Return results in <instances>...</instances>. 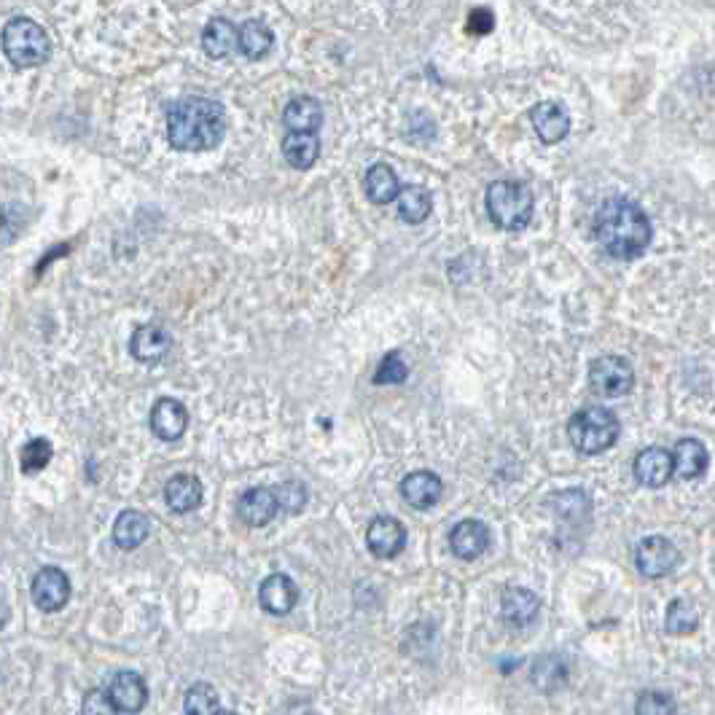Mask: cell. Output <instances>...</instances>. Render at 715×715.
<instances>
[{"mask_svg": "<svg viewBox=\"0 0 715 715\" xmlns=\"http://www.w3.org/2000/svg\"><path fill=\"white\" fill-rule=\"evenodd\" d=\"M148 533H151V519L138 509H127L121 511L116 522H113V541L119 549H138L140 543L146 541Z\"/></svg>", "mask_w": 715, "mask_h": 715, "instance_id": "22", "label": "cell"}, {"mask_svg": "<svg viewBox=\"0 0 715 715\" xmlns=\"http://www.w3.org/2000/svg\"><path fill=\"white\" fill-rule=\"evenodd\" d=\"M272 41H275V35H272V30L264 22H245L240 27V52L248 60L267 57L269 49H272Z\"/></svg>", "mask_w": 715, "mask_h": 715, "instance_id": "28", "label": "cell"}, {"mask_svg": "<svg viewBox=\"0 0 715 715\" xmlns=\"http://www.w3.org/2000/svg\"><path fill=\"white\" fill-rule=\"evenodd\" d=\"M280 503L272 487H250L237 500V517L248 527H264L277 517Z\"/></svg>", "mask_w": 715, "mask_h": 715, "instance_id": "10", "label": "cell"}, {"mask_svg": "<svg viewBox=\"0 0 715 715\" xmlns=\"http://www.w3.org/2000/svg\"><path fill=\"white\" fill-rule=\"evenodd\" d=\"M565 678H568V667H565L560 656L546 654L533 664V683L541 691L560 689Z\"/></svg>", "mask_w": 715, "mask_h": 715, "instance_id": "29", "label": "cell"}, {"mask_svg": "<svg viewBox=\"0 0 715 715\" xmlns=\"http://www.w3.org/2000/svg\"><path fill=\"white\" fill-rule=\"evenodd\" d=\"M366 197L374 202V205H388L393 199L401 194V183H398V175L390 170L388 164H374L369 173H366Z\"/></svg>", "mask_w": 715, "mask_h": 715, "instance_id": "26", "label": "cell"}, {"mask_svg": "<svg viewBox=\"0 0 715 715\" xmlns=\"http://www.w3.org/2000/svg\"><path fill=\"white\" fill-rule=\"evenodd\" d=\"M589 385L597 396L619 398L627 396L632 385H635V371L632 363L621 355H600L597 361L589 366Z\"/></svg>", "mask_w": 715, "mask_h": 715, "instance_id": "6", "label": "cell"}, {"mask_svg": "<svg viewBox=\"0 0 715 715\" xmlns=\"http://www.w3.org/2000/svg\"><path fill=\"white\" fill-rule=\"evenodd\" d=\"M226 135V113L221 103L207 97H186L170 108L167 140L175 151H210Z\"/></svg>", "mask_w": 715, "mask_h": 715, "instance_id": "1", "label": "cell"}, {"mask_svg": "<svg viewBox=\"0 0 715 715\" xmlns=\"http://www.w3.org/2000/svg\"><path fill=\"white\" fill-rule=\"evenodd\" d=\"M635 715H675V702L664 691H646L638 697Z\"/></svg>", "mask_w": 715, "mask_h": 715, "instance_id": "36", "label": "cell"}, {"mask_svg": "<svg viewBox=\"0 0 715 715\" xmlns=\"http://www.w3.org/2000/svg\"><path fill=\"white\" fill-rule=\"evenodd\" d=\"M283 121L288 132H315L318 135L320 121H323V108L310 95L293 97L291 103L285 105Z\"/></svg>", "mask_w": 715, "mask_h": 715, "instance_id": "23", "label": "cell"}, {"mask_svg": "<svg viewBox=\"0 0 715 715\" xmlns=\"http://www.w3.org/2000/svg\"><path fill=\"white\" fill-rule=\"evenodd\" d=\"M218 715H237V713H229V710H221V713H218Z\"/></svg>", "mask_w": 715, "mask_h": 715, "instance_id": "39", "label": "cell"}, {"mask_svg": "<svg viewBox=\"0 0 715 715\" xmlns=\"http://www.w3.org/2000/svg\"><path fill=\"white\" fill-rule=\"evenodd\" d=\"M119 707L113 702L111 691L103 689H92L84 694V702H81V715H116Z\"/></svg>", "mask_w": 715, "mask_h": 715, "instance_id": "37", "label": "cell"}, {"mask_svg": "<svg viewBox=\"0 0 715 715\" xmlns=\"http://www.w3.org/2000/svg\"><path fill=\"white\" fill-rule=\"evenodd\" d=\"M259 603L272 616H285V613L293 611V605L299 603V586L293 584V578L285 576V573H272L261 581Z\"/></svg>", "mask_w": 715, "mask_h": 715, "instance_id": "13", "label": "cell"}, {"mask_svg": "<svg viewBox=\"0 0 715 715\" xmlns=\"http://www.w3.org/2000/svg\"><path fill=\"white\" fill-rule=\"evenodd\" d=\"M530 121H533L538 138H541L543 143H549V146H552V143H560L570 130V116L560 103L535 105L533 111H530Z\"/></svg>", "mask_w": 715, "mask_h": 715, "instance_id": "18", "label": "cell"}, {"mask_svg": "<svg viewBox=\"0 0 715 715\" xmlns=\"http://www.w3.org/2000/svg\"><path fill=\"white\" fill-rule=\"evenodd\" d=\"M619 431V417L603 406H586L573 414L568 423L570 444L581 455H600L605 449H611L619 439Z\"/></svg>", "mask_w": 715, "mask_h": 715, "instance_id": "3", "label": "cell"}, {"mask_svg": "<svg viewBox=\"0 0 715 715\" xmlns=\"http://www.w3.org/2000/svg\"><path fill=\"white\" fill-rule=\"evenodd\" d=\"M3 52L17 68H38L52 57V41L33 19H11L3 30Z\"/></svg>", "mask_w": 715, "mask_h": 715, "instance_id": "5", "label": "cell"}, {"mask_svg": "<svg viewBox=\"0 0 715 715\" xmlns=\"http://www.w3.org/2000/svg\"><path fill=\"white\" fill-rule=\"evenodd\" d=\"M441 492H444V484H441L439 474H433V471H412V474H406L404 482H401V495H404L406 503L417 511L436 506Z\"/></svg>", "mask_w": 715, "mask_h": 715, "instance_id": "15", "label": "cell"}, {"mask_svg": "<svg viewBox=\"0 0 715 715\" xmlns=\"http://www.w3.org/2000/svg\"><path fill=\"white\" fill-rule=\"evenodd\" d=\"M108 691H111V697L113 702H116V707H119V713H140L148 702L146 681L140 678L138 672L132 670L116 672L111 686H108Z\"/></svg>", "mask_w": 715, "mask_h": 715, "instance_id": "17", "label": "cell"}, {"mask_svg": "<svg viewBox=\"0 0 715 715\" xmlns=\"http://www.w3.org/2000/svg\"><path fill=\"white\" fill-rule=\"evenodd\" d=\"M406 377H409V369H406V363L401 361V353L393 350V353L382 358L380 369L374 374V382H377V385H401Z\"/></svg>", "mask_w": 715, "mask_h": 715, "instance_id": "35", "label": "cell"}, {"mask_svg": "<svg viewBox=\"0 0 715 715\" xmlns=\"http://www.w3.org/2000/svg\"><path fill=\"white\" fill-rule=\"evenodd\" d=\"M52 460V444L46 439H30L19 452V466L25 474H38L44 471Z\"/></svg>", "mask_w": 715, "mask_h": 715, "instance_id": "33", "label": "cell"}, {"mask_svg": "<svg viewBox=\"0 0 715 715\" xmlns=\"http://www.w3.org/2000/svg\"><path fill=\"white\" fill-rule=\"evenodd\" d=\"M675 474L672 466V452H667L664 447H648L635 457V479L643 487H664Z\"/></svg>", "mask_w": 715, "mask_h": 715, "instance_id": "14", "label": "cell"}, {"mask_svg": "<svg viewBox=\"0 0 715 715\" xmlns=\"http://www.w3.org/2000/svg\"><path fill=\"white\" fill-rule=\"evenodd\" d=\"M552 509L565 522H581L584 517H589V495L584 490L557 492L552 498Z\"/></svg>", "mask_w": 715, "mask_h": 715, "instance_id": "30", "label": "cell"}, {"mask_svg": "<svg viewBox=\"0 0 715 715\" xmlns=\"http://www.w3.org/2000/svg\"><path fill=\"white\" fill-rule=\"evenodd\" d=\"M449 549L460 560H476L490 549V527L479 519H463L449 533Z\"/></svg>", "mask_w": 715, "mask_h": 715, "instance_id": "11", "label": "cell"}, {"mask_svg": "<svg viewBox=\"0 0 715 715\" xmlns=\"http://www.w3.org/2000/svg\"><path fill=\"white\" fill-rule=\"evenodd\" d=\"M707 449L705 444L699 439H681L672 449V466H675V474L691 482V479H699V476L707 471Z\"/></svg>", "mask_w": 715, "mask_h": 715, "instance_id": "21", "label": "cell"}, {"mask_svg": "<svg viewBox=\"0 0 715 715\" xmlns=\"http://www.w3.org/2000/svg\"><path fill=\"white\" fill-rule=\"evenodd\" d=\"M186 715H218V691L210 683H194L183 699Z\"/></svg>", "mask_w": 715, "mask_h": 715, "instance_id": "31", "label": "cell"}, {"mask_svg": "<svg viewBox=\"0 0 715 715\" xmlns=\"http://www.w3.org/2000/svg\"><path fill=\"white\" fill-rule=\"evenodd\" d=\"M595 237L613 259H638L651 242V224L635 202L608 199L595 218Z\"/></svg>", "mask_w": 715, "mask_h": 715, "instance_id": "2", "label": "cell"}, {"mask_svg": "<svg viewBox=\"0 0 715 715\" xmlns=\"http://www.w3.org/2000/svg\"><path fill=\"white\" fill-rule=\"evenodd\" d=\"M699 627V613L689 600H672L667 608V632L672 635H689Z\"/></svg>", "mask_w": 715, "mask_h": 715, "instance_id": "32", "label": "cell"}, {"mask_svg": "<svg viewBox=\"0 0 715 715\" xmlns=\"http://www.w3.org/2000/svg\"><path fill=\"white\" fill-rule=\"evenodd\" d=\"M495 27V17L487 9H474L468 14V30L476 35H487Z\"/></svg>", "mask_w": 715, "mask_h": 715, "instance_id": "38", "label": "cell"}, {"mask_svg": "<svg viewBox=\"0 0 715 715\" xmlns=\"http://www.w3.org/2000/svg\"><path fill=\"white\" fill-rule=\"evenodd\" d=\"M234 46H240V30L226 22V19H213L207 22L205 33H202V49H205L213 60H224L234 52Z\"/></svg>", "mask_w": 715, "mask_h": 715, "instance_id": "25", "label": "cell"}, {"mask_svg": "<svg viewBox=\"0 0 715 715\" xmlns=\"http://www.w3.org/2000/svg\"><path fill=\"white\" fill-rule=\"evenodd\" d=\"M202 495H205L202 482L191 474H178L164 484V500H167V506L178 511V514L197 511L199 506H202Z\"/></svg>", "mask_w": 715, "mask_h": 715, "instance_id": "19", "label": "cell"}, {"mask_svg": "<svg viewBox=\"0 0 715 715\" xmlns=\"http://www.w3.org/2000/svg\"><path fill=\"white\" fill-rule=\"evenodd\" d=\"M30 595L41 611H62L70 600V578L60 568H41L33 576Z\"/></svg>", "mask_w": 715, "mask_h": 715, "instance_id": "8", "label": "cell"}, {"mask_svg": "<svg viewBox=\"0 0 715 715\" xmlns=\"http://www.w3.org/2000/svg\"><path fill=\"white\" fill-rule=\"evenodd\" d=\"M277 503H280V511L285 514H299L307 503V487H304L299 479H285L275 487Z\"/></svg>", "mask_w": 715, "mask_h": 715, "instance_id": "34", "label": "cell"}, {"mask_svg": "<svg viewBox=\"0 0 715 715\" xmlns=\"http://www.w3.org/2000/svg\"><path fill=\"white\" fill-rule=\"evenodd\" d=\"M487 213L506 232H522L533 218V194L525 183L495 181L487 189Z\"/></svg>", "mask_w": 715, "mask_h": 715, "instance_id": "4", "label": "cell"}, {"mask_svg": "<svg viewBox=\"0 0 715 715\" xmlns=\"http://www.w3.org/2000/svg\"><path fill=\"white\" fill-rule=\"evenodd\" d=\"M538 611H541V600L522 586H509L500 597V613L511 627H530L538 619Z\"/></svg>", "mask_w": 715, "mask_h": 715, "instance_id": "16", "label": "cell"}, {"mask_svg": "<svg viewBox=\"0 0 715 715\" xmlns=\"http://www.w3.org/2000/svg\"><path fill=\"white\" fill-rule=\"evenodd\" d=\"M635 565L646 578H664L681 565V552L670 538L648 535L635 546Z\"/></svg>", "mask_w": 715, "mask_h": 715, "instance_id": "7", "label": "cell"}, {"mask_svg": "<svg viewBox=\"0 0 715 715\" xmlns=\"http://www.w3.org/2000/svg\"><path fill=\"white\" fill-rule=\"evenodd\" d=\"M431 210V194L420 189V186H406L398 194V213H401V221H406V224H423L425 218L431 216Z\"/></svg>", "mask_w": 715, "mask_h": 715, "instance_id": "27", "label": "cell"}, {"mask_svg": "<svg viewBox=\"0 0 715 715\" xmlns=\"http://www.w3.org/2000/svg\"><path fill=\"white\" fill-rule=\"evenodd\" d=\"M189 428V409L178 398H159L151 409V431L162 441H178Z\"/></svg>", "mask_w": 715, "mask_h": 715, "instance_id": "12", "label": "cell"}, {"mask_svg": "<svg viewBox=\"0 0 715 715\" xmlns=\"http://www.w3.org/2000/svg\"><path fill=\"white\" fill-rule=\"evenodd\" d=\"M366 546L377 560H393L406 546L404 525L396 517L371 519L366 527Z\"/></svg>", "mask_w": 715, "mask_h": 715, "instance_id": "9", "label": "cell"}, {"mask_svg": "<svg viewBox=\"0 0 715 715\" xmlns=\"http://www.w3.org/2000/svg\"><path fill=\"white\" fill-rule=\"evenodd\" d=\"M285 162L296 170H310L320 156V140L315 132H288L283 138Z\"/></svg>", "mask_w": 715, "mask_h": 715, "instance_id": "24", "label": "cell"}, {"mask_svg": "<svg viewBox=\"0 0 715 715\" xmlns=\"http://www.w3.org/2000/svg\"><path fill=\"white\" fill-rule=\"evenodd\" d=\"M170 345H173V339L162 326H140L130 339L132 355L140 363L162 361L164 355L170 353Z\"/></svg>", "mask_w": 715, "mask_h": 715, "instance_id": "20", "label": "cell"}]
</instances>
